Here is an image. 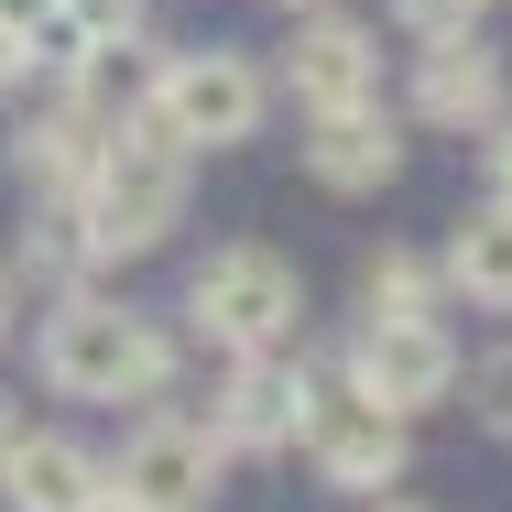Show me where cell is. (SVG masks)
Here are the masks:
<instances>
[{"label": "cell", "mask_w": 512, "mask_h": 512, "mask_svg": "<svg viewBox=\"0 0 512 512\" xmlns=\"http://www.w3.org/2000/svg\"><path fill=\"white\" fill-rule=\"evenodd\" d=\"M77 218H88V251L120 262V251H153L164 229H186V153L131 109L120 131H99L88 175H77Z\"/></svg>", "instance_id": "1"}, {"label": "cell", "mask_w": 512, "mask_h": 512, "mask_svg": "<svg viewBox=\"0 0 512 512\" xmlns=\"http://www.w3.org/2000/svg\"><path fill=\"white\" fill-rule=\"evenodd\" d=\"M164 371H175V349L153 338V316L109 306L88 284H66V306L44 316V382L77 393V404H131V393H153Z\"/></svg>", "instance_id": "2"}, {"label": "cell", "mask_w": 512, "mask_h": 512, "mask_svg": "<svg viewBox=\"0 0 512 512\" xmlns=\"http://www.w3.org/2000/svg\"><path fill=\"white\" fill-rule=\"evenodd\" d=\"M142 120H153L175 153H229V142H251V131H262V66H251V55H229V44L164 55V77H153Z\"/></svg>", "instance_id": "3"}, {"label": "cell", "mask_w": 512, "mask_h": 512, "mask_svg": "<svg viewBox=\"0 0 512 512\" xmlns=\"http://www.w3.org/2000/svg\"><path fill=\"white\" fill-rule=\"evenodd\" d=\"M186 316H197L218 349H284V338H295V262L262 251V240H229V251L197 262Z\"/></svg>", "instance_id": "4"}, {"label": "cell", "mask_w": 512, "mask_h": 512, "mask_svg": "<svg viewBox=\"0 0 512 512\" xmlns=\"http://www.w3.org/2000/svg\"><path fill=\"white\" fill-rule=\"evenodd\" d=\"M349 393H371L382 414H425L458 393V338L436 327V316H371L360 327V349H349Z\"/></svg>", "instance_id": "5"}, {"label": "cell", "mask_w": 512, "mask_h": 512, "mask_svg": "<svg viewBox=\"0 0 512 512\" xmlns=\"http://www.w3.org/2000/svg\"><path fill=\"white\" fill-rule=\"evenodd\" d=\"M306 458H316V480L327 491H393L404 480V458H414V436H404V414H382L371 393H327V404H306Z\"/></svg>", "instance_id": "6"}, {"label": "cell", "mask_w": 512, "mask_h": 512, "mask_svg": "<svg viewBox=\"0 0 512 512\" xmlns=\"http://www.w3.org/2000/svg\"><path fill=\"white\" fill-rule=\"evenodd\" d=\"M218 458H229V447H218L207 425H175V414H153V425L120 447L109 491H120L131 512H207V502H218Z\"/></svg>", "instance_id": "7"}, {"label": "cell", "mask_w": 512, "mask_h": 512, "mask_svg": "<svg viewBox=\"0 0 512 512\" xmlns=\"http://www.w3.org/2000/svg\"><path fill=\"white\" fill-rule=\"evenodd\" d=\"M306 371L284 360V349H240V371H229V393L207 404V436L218 447H240V458H262V447H295V425H306Z\"/></svg>", "instance_id": "8"}, {"label": "cell", "mask_w": 512, "mask_h": 512, "mask_svg": "<svg viewBox=\"0 0 512 512\" xmlns=\"http://www.w3.org/2000/svg\"><path fill=\"white\" fill-rule=\"evenodd\" d=\"M414 109H425L436 131H491V120H502V55H491L480 33H425Z\"/></svg>", "instance_id": "9"}, {"label": "cell", "mask_w": 512, "mask_h": 512, "mask_svg": "<svg viewBox=\"0 0 512 512\" xmlns=\"http://www.w3.org/2000/svg\"><path fill=\"white\" fill-rule=\"evenodd\" d=\"M306 164H316V186H327V197H371V186H393V164H404V131H393V109H382V99L316 109Z\"/></svg>", "instance_id": "10"}, {"label": "cell", "mask_w": 512, "mask_h": 512, "mask_svg": "<svg viewBox=\"0 0 512 512\" xmlns=\"http://www.w3.org/2000/svg\"><path fill=\"white\" fill-rule=\"evenodd\" d=\"M295 109H349L371 99V77H382V44L360 33V22H338V11H306V33H295Z\"/></svg>", "instance_id": "11"}, {"label": "cell", "mask_w": 512, "mask_h": 512, "mask_svg": "<svg viewBox=\"0 0 512 512\" xmlns=\"http://www.w3.org/2000/svg\"><path fill=\"white\" fill-rule=\"evenodd\" d=\"M99 491H109V469L77 436H22V447L0 458V502L11 512H88Z\"/></svg>", "instance_id": "12"}, {"label": "cell", "mask_w": 512, "mask_h": 512, "mask_svg": "<svg viewBox=\"0 0 512 512\" xmlns=\"http://www.w3.org/2000/svg\"><path fill=\"white\" fill-rule=\"evenodd\" d=\"M447 284L512 316V197H502V207H480V218L447 240Z\"/></svg>", "instance_id": "13"}, {"label": "cell", "mask_w": 512, "mask_h": 512, "mask_svg": "<svg viewBox=\"0 0 512 512\" xmlns=\"http://www.w3.org/2000/svg\"><path fill=\"white\" fill-rule=\"evenodd\" d=\"M99 251H88V218H77V197L66 207H44L33 229H22V273H44V284H77Z\"/></svg>", "instance_id": "14"}, {"label": "cell", "mask_w": 512, "mask_h": 512, "mask_svg": "<svg viewBox=\"0 0 512 512\" xmlns=\"http://www.w3.org/2000/svg\"><path fill=\"white\" fill-rule=\"evenodd\" d=\"M360 295H371V316H436V284H425L414 251H382V262L360 273Z\"/></svg>", "instance_id": "15"}, {"label": "cell", "mask_w": 512, "mask_h": 512, "mask_svg": "<svg viewBox=\"0 0 512 512\" xmlns=\"http://www.w3.org/2000/svg\"><path fill=\"white\" fill-rule=\"evenodd\" d=\"M66 22H77V33L99 44V55H120V44L142 33V0H66Z\"/></svg>", "instance_id": "16"}, {"label": "cell", "mask_w": 512, "mask_h": 512, "mask_svg": "<svg viewBox=\"0 0 512 512\" xmlns=\"http://www.w3.org/2000/svg\"><path fill=\"white\" fill-rule=\"evenodd\" d=\"M469 393H480V425H491V436L512 447V349H491V360L469 371Z\"/></svg>", "instance_id": "17"}, {"label": "cell", "mask_w": 512, "mask_h": 512, "mask_svg": "<svg viewBox=\"0 0 512 512\" xmlns=\"http://www.w3.org/2000/svg\"><path fill=\"white\" fill-rule=\"evenodd\" d=\"M393 22H414V33H480V0H393Z\"/></svg>", "instance_id": "18"}, {"label": "cell", "mask_w": 512, "mask_h": 512, "mask_svg": "<svg viewBox=\"0 0 512 512\" xmlns=\"http://www.w3.org/2000/svg\"><path fill=\"white\" fill-rule=\"evenodd\" d=\"M491 186L512 197V120H491Z\"/></svg>", "instance_id": "19"}, {"label": "cell", "mask_w": 512, "mask_h": 512, "mask_svg": "<svg viewBox=\"0 0 512 512\" xmlns=\"http://www.w3.org/2000/svg\"><path fill=\"white\" fill-rule=\"evenodd\" d=\"M44 11H55V0H0V33H33Z\"/></svg>", "instance_id": "20"}, {"label": "cell", "mask_w": 512, "mask_h": 512, "mask_svg": "<svg viewBox=\"0 0 512 512\" xmlns=\"http://www.w3.org/2000/svg\"><path fill=\"white\" fill-rule=\"evenodd\" d=\"M22 436H33V414H22V404H11V393H0V458H11Z\"/></svg>", "instance_id": "21"}, {"label": "cell", "mask_w": 512, "mask_h": 512, "mask_svg": "<svg viewBox=\"0 0 512 512\" xmlns=\"http://www.w3.org/2000/svg\"><path fill=\"white\" fill-rule=\"evenodd\" d=\"M11 77H22V33H0V88H11Z\"/></svg>", "instance_id": "22"}, {"label": "cell", "mask_w": 512, "mask_h": 512, "mask_svg": "<svg viewBox=\"0 0 512 512\" xmlns=\"http://www.w3.org/2000/svg\"><path fill=\"white\" fill-rule=\"evenodd\" d=\"M0 338H11V273H0Z\"/></svg>", "instance_id": "23"}, {"label": "cell", "mask_w": 512, "mask_h": 512, "mask_svg": "<svg viewBox=\"0 0 512 512\" xmlns=\"http://www.w3.org/2000/svg\"><path fill=\"white\" fill-rule=\"evenodd\" d=\"M88 512H131V502H120V491H99V502H88Z\"/></svg>", "instance_id": "24"}, {"label": "cell", "mask_w": 512, "mask_h": 512, "mask_svg": "<svg viewBox=\"0 0 512 512\" xmlns=\"http://www.w3.org/2000/svg\"><path fill=\"white\" fill-rule=\"evenodd\" d=\"M284 11H338V0H284Z\"/></svg>", "instance_id": "25"}, {"label": "cell", "mask_w": 512, "mask_h": 512, "mask_svg": "<svg viewBox=\"0 0 512 512\" xmlns=\"http://www.w3.org/2000/svg\"><path fill=\"white\" fill-rule=\"evenodd\" d=\"M382 512H425V502H382Z\"/></svg>", "instance_id": "26"}]
</instances>
